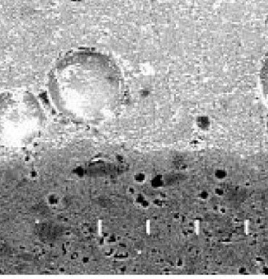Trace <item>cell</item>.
Here are the masks:
<instances>
[{
    "mask_svg": "<svg viewBox=\"0 0 268 279\" xmlns=\"http://www.w3.org/2000/svg\"><path fill=\"white\" fill-rule=\"evenodd\" d=\"M237 271L239 274H245L247 271V269L245 266H240V267L238 268Z\"/></svg>",
    "mask_w": 268,
    "mask_h": 279,
    "instance_id": "cell-11",
    "label": "cell"
},
{
    "mask_svg": "<svg viewBox=\"0 0 268 279\" xmlns=\"http://www.w3.org/2000/svg\"><path fill=\"white\" fill-rule=\"evenodd\" d=\"M267 130H268V126H267Z\"/></svg>",
    "mask_w": 268,
    "mask_h": 279,
    "instance_id": "cell-12",
    "label": "cell"
},
{
    "mask_svg": "<svg viewBox=\"0 0 268 279\" xmlns=\"http://www.w3.org/2000/svg\"><path fill=\"white\" fill-rule=\"evenodd\" d=\"M198 196H199V198H200V200H202V201H207V200L210 199V192H208L207 190L203 189L199 192Z\"/></svg>",
    "mask_w": 268,
    "mask_h": 279,
    "instance_id": "cell-8",
    "label": "cell"
},
{
    "mask_svg": "<svg viewBox=\"0 0 268 279\" xmlns=\"http://www.w3.org/2000/svg\"><path fill=\"white\" fill-rule=\"evenodd\" d=\"M214 193L217 196H223L224 194H225V190L221 187H215L214 190Z\"/></svg>",
    "mask_w": 268,
    "mask_h": 279,
    "instance_id": "cell-9",
    "label": "cell"
},
{
    "mask_svg": "<svg viewBox=\"0 0 268 279\" xmlns=\"http://www.w3.org/2000/svg\"><path fill=\"white\" fill-rule=\"evenodd\" d=\"M214 178L218 181H224L226 180V178L228 177V171L223 167H218L214 169V173H213Z\"/></svg>",
    "mask_w": 268,
    "mask_h": 279,
    "instance_id": "cell-3",
    "label": "cell"
},
{
    "mask_svg": "<svg viewBox=\"0 0 268 279\" xmlns=\"http://www.w3.org/2000/svg\"><path fill=\"white\" fill-rule=\"evenodd\" d=\"M48 202H49L51 205H57V204L58 203V200H57L56 196H51L49 198H48Z\"/></svg>",
    "mask_w": 268,
    "mask_h": 279,
    "instance_id": "cell-10",
    "label": "cell"
},
{
    "mask_svg": "<svg viewBox=\"0 0 268 279\" xmlns=\"http://www.w3.org/2000/svg\"><path fill=\"white\" fill-rule=\"evenodd\" d=\"M196 125H197V128L199 130H203V131L209 130L210 128V126H211L210 120L207 116H200V117H199L197 119V121H196Z\"/></svg>",
    "mask_w": 268,
    "mask_h": 279,
    "instance_id": "cell-5",
    "label": "cell"
},
{
    "mask_svg": "<svg viewBox=\"0 0 268 279\" xmlns=\"http://www.w3.org/2000/svg\"><path fill=\"white\" fill-rule=\"evenodd\" d=\"M121 73L113 60L91 49L73 51L49 74L50 92L59 104L82 111L111 106L122 88Z\"/></svg>",
    "mask_w": 268,
    "mask_h": 279,
    "instance_id": "cell-1",
    "label": "cell"
},
{
    "mask_svg": "<svg viewBox=\"0 0 268 279\" xmlns=\"http://www.w3.org/2000/svg\"><path fill=\"white\" fill-rule=\"evenodd\" d=\"M134 180L137 184H143L146 182V175L143 172H137L134 175Z\"/></svg>",
    "mask_w": 268,
    "mask_h": 279,
    "instance_id": "cell-7",
    "label": "cell"
},
{
    "mask_svg": "<svg viewBox=\"0 0 268 279\" xmlns=\"http://www.w3.org/2000/svg\"><path fill=\"white\" fill-rule=\"evenodd\" d=\"M136 202L137 205L141 206V207H144V208H145V207H148L149 205H150L149 201H147V199H146L143 195H141V194L136 196Z\"/></svg>",
    "mask_w": 268,
    "mask_h": 279,
    "instance_id": "cell-6",
    "label": "cell"
},
{
    "mask_svg": "<svg viewBox=\"0 0 268 279\" xmlns=\"http://www.w3.org/2000/svg\"><path fill=\"white\" fill-rule=\"evenodd\" d=\"M165 185V179L162 175H156L152 178V180H151V187L155 188V189H158V188H161V187H164Z\"/></svg>",
    "mask_w": 268,
    "mask_h": 279,
    "instance_id": "cell-4",
    "label": "cell"
},
{
    "mask_svg": "<svg viewBox=\"0 0 268 279\" xmlns=\"http://www.w3.org/2000/svg\"><path fill=\"white\" fill-rule=\"evenodd\" d=\"M259 84L263 99L268 107V52L263 58L259 68Z\"/></svg>",
    "mask_w": 268,
    "mask_h": 279,
    "instance_id": "cell-2",
    "label": "cell"
},
{
    "mask_svg": "<svg viewBox=\"0 0 268 279\" xmlns=\"http://www.w3.org/2000/svg\"></svg>",
    "mask_w": 268,
    "mask_h": 279,
    "instance_id": "cell-13",
    "label": "cell"
}]
</instances>
